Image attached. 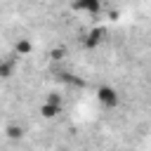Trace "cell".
Masks as SVG:
<instances>
[{
	"label": "cell",
	"instance_id": "1",
	"mask_svg": "<svg viewBox=\"0 0 151 151\" xmlns=\"http://www.w3.org/2000/svg\"><path fill=\"white\" fill-rule=\"evenodd\" d=\"M97 99H99V104H101V106L113 109V106L118 104V92H116L111 85H101V87L97 90Z\"/></svg>",
	"mask_w": 151,
	"mask_h": 151
},
{
	"label": "cell",
	"instance_id": "2",
	"mask_svg": "<svg viewBox=\"0 0 151 151\" xmlns=\"http://www.w3.org/2000/svg\"><path fill=\"white\" fill-rule=\"evenodd\" d=\"M99 0H76L73 2V7L78 9V12H90V14H97L99 12Z\"/></svg>",
	"mask_w": 151,
	"mask_h": 151
},
{
	"label": "cell",
	"instance_id": "3",
	"mask_svg": "<svg viewBox=\"0 0 151 151\" xmlns=\"http://www.w3.org/2000/svg\"><path fill=\"white\" fill-rule=\"evenodd\" d=\"M59 113H61V106H59V104L45 101V104L40 106V116H42V118H54V116H59Z\"/></svg>",
	"mask_w": 151,
	"mask_h": 151
},
{
	"label": "cell",
	"instance_id": "4",
	"mask_svg": "<svg viewBox=\"0 0 151 151\" xmlns=\"http://www.w3.org/2000/svg\"><path fill=\"white\" fill-rule=\"evenodd\" d=\"M14 73V59H0V78H9Z\"/></svg>",
	"mask_w": 151,
	"mask_h": 151
},
{
	"label": "cell",
	"instance_id": "5",
	"mask_svg": "<svg viewBox=\"0 0 151 151\" xmlns=\"http://www.w3.org/2000/svg\"><path fill=\"white\" fill-rule=\"evenodd\" d=\"M101 35H104V31H101V28H97V31H90V33H87V40H85V45H87V47H94V45L101 40Z\"/></svg>",
	"mask_w": 151,
	"mask_h": 151
},
{
	"label": "cell",
	"instance_id": "6",
	"mask_svg": "<svg viewBox=\"0 0 151 151\" xmlns=\"http://www.w3.org/2000/svg\"><path fill=\"white\" fill-rule=\"evenodd\" d=\"M14 50H17V54H19V57H24V54H28V52H31V42H28L26 38H19V40H17V45H14Z\"/></svg>",
	"mask_w": 151,
	"mask_h": 151
},
{
	"label": "cell",
	"instance_id": "7",
	"mask_svg": "<svg viewBox=\"0 0 151 151\" xmlns=\"http://www.w3.org/2000/svg\"><path fill=\"white\" fill-rule=\"evenodd\" d=\"M7 137L9 139H21L24 137V127L21 125H7Z\"/></svg>",
	"mask_w": 151,
	"mask_h": 151
},
{
	"label": "cell",
	"instance_id": "8",
	"mask_svg": "<svg viewBox=\"0 0 151 151\" xmlns=\"http://www.w3.org/2000/svg\"><path fill=\"white\" fill-rule=\"evenodd\" d=\"M47 101H50V104H59V106H61V97H59L57 92H50V94H47Z\"/></svg>",
	"mask_w": 151,
	"mask_h": 151
}]
</instances>
